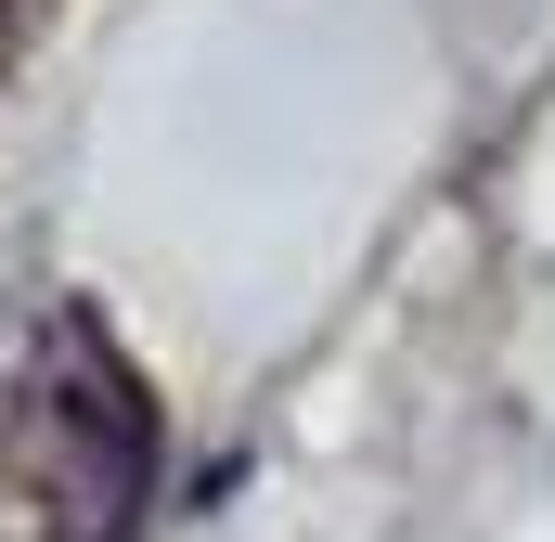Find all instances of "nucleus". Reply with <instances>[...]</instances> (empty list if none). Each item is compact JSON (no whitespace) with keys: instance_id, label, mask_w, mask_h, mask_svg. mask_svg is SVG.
I'll return each instance as SVG.
<instances>
[{"instance_id":"1","label":"nucleus","mask_w":555,"mask_h":542,"mask_svg":"<svg viewBox=\"0 0 555 542\" xmlns=\"http://www.w3.org/2000/svg\"><path fill=\"white\" fill-rule=\"evenodd\" d=\"M39 426H65L52 504H65L78 530H130V504L155 491V413H142L130 362L91 336V310H65L52 349H39Z\"/></svg>"}]
</instances>
